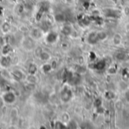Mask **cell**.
<instances>
[{"mask_svg":"<svg viewBox=\"0 0 129 129\" xmlns=\"http://www.w3.org/2000/svg\"><path fill=\"white\" fill-rule=\"evenodd\" d=\"M16 97L12 92H7L3 95V100L7 103H12L15 101Z\"/></svg>","mask_w":129,"mask_h":129,"instance_id":"1","label":"cell"},{"mask_svg":"<svg viewBox=\"0 0 129 129\" xmlns=\"http://www.w3.org/2000/svg\"><path fill=\"white\" fill-rule=\"evenodd\" d=\"M99 36H98V33H91L88 37V41L89 43L91 44H95L99 41Z\"/></svg>","mask_w":129,"mask_h":129,"instance_id":"2","label":"cell"},{"mask_svg":"<svg viewBox=\"0 0 129 129\" xmlns=\"http://www.w3.org/2000/svg\"><path fill=\"white\" fill-rule=\"evenodd\" d=\"M71 96H72L71 91L67 89H64L61 93V99L64 102H67L68 100H70Z\"/></svg>","mask_w":129,"mask_h":129,"instance_id":"3","label":"cell"},{"mask_svg":"<svg viewBox=\"0 0 129 129\" xmlns=\"http://www.w3.org/2000/svg\"><path fill=\"white\" fill-rule=\"evenodd\" d=\"M104 15L108 18H115L119 17V14H118V11L111 10V9L106 10V12H104Z\"/></svg>","mask_w":129,"mask_h":129,"instance_id":"4","label":"cell"},{"mask_svg":"<svg viewBox=\"0 0 129 129\" xmlns=\"http://www.w3.org/2000/svg\"><path fill=\"white\" fill-rule=\"evenodd\" d=\"M57 39V34H55L54 33H51L48 34V37H47V41L50 43L54 42Z\"/></svg>","mask_w":129,"mask_h":129,"instance_id":"5","label":"cell"},{"mask_svg":"<svg viewBox=\"0 0 129 129\" xmlns=\"http://www.w3.org/2000/svg\"><path fill=\"white\" fill-rule=\"evenodd\" d=\"M0 63H1V65L3 67H9V65L11 63V60H9V58L8 57H3L1 59V61H0Z\"/></svg>","mask_w":129,"mask_h":129,"instance_id":"6","label":"cell"},{"mask_svg":"<svg viewBox=\"0 0 129 129\" xmlns=\"http://www.w3.org/2000/svg\"><path fill=\"white\" fill-rule=\"evenodd\" d=\"M71 33H72V30H71V27H69V26H65V27L62 29V33L64 34L65 36L70 35Z\"/></svg>","mask_w":129,"mask_h":129,"instance_id":"7","label":"cell"},{"mask_svg":"<svg viewBox=\"0 0 129 129\" xmlns=\"http://www.w3.org/2000/svg\"><path fill=\"white\" fill-rule=\"evenodd\" d=\"M28 71H29V73L31 74V75H34L36 71H37V67L35 64H31L30 67H29V69H28Z\"/></svg>","mask_w":129,"mask_h":129,"instance_id":"8","label":"cell"},{"mask_svg":"<svg viewBox=\"0 0 129 129\" xmlns=\"http://www.w3.org/2000/svg\"><path fill=\"white\" fill-rule=\"evenodd\" d=\"M54 18H55V21H57V22H63L65 20V18H64V16L62 14H57V15H56Z\"/></svg>","mask_w":129,"mask_h":129,"instance_id":"9","label":"cell"},{"mask_svg":"<svg viewBox=\"0 0 129 129\" xmlns=\"http://www.w3.org/2000/svg\"><path fill=\"white\" fill-rule=\"evenodd\" d=\"M12 51V48L9 45H6V46H4L3 49V54H9L10 51Z\"/></svg>","mask_w":129,"mask_h":129,"instance_id":"10","label":"cell"},{"mask_svg":"<svg viewBox=\"0 0 129 129\" xmlns=\"http://www.w3.org/2000/svg\"><path fill=\"white\" fill-rule=\"evenodd\" d=\"M40 57H41V59L43 60H47L48 59H49L50 56H49V54H48V53H46V52H42L41 54H40Z\"/></svg>","mask_w":129,"mask_h":129,"instance_id":"11","label":"cell"},{"mask_svg":"<svg viewBox=\"0 0 129 129\" xmlns=\"http://www.w3.org/2000/svg\"><path fill=\"white\" fill-rule=\"evenodd\" d=\"M96 67H97V69H98V70H103L104 67H105V62L104 61H100L97 64V66H96Z\"/></svg>","mask_w":129,"mask_h":129,"instance_id":"12","label":"cell"},{"mask_svg":"<svg viewBox=\"0 0 129 129\" xmlns=\"http://www.w3.org/2000/svg\"><path fill=\"white\" fill-rule=\"evenodd\" d=\"M116 58L119 60H123L125 58V54L124 53H118L116 54Z\"/></svg>","mask_w":129,"mask_h":129,"instance_id":"13","label":"cell"},{"mask_svg":"<svg viewBox=\"0 0 129 129\" xmlns=\"http://www.w3.org/2000/svg\"><path fill=\"white\" fill-rule=\"evenodd\" d=\"M10 25L8 24V23H5L4 24H3V31L4 32H8V31H9V30H10Z\"/></svg>","mask_w":129,"mask_h":129,"instance_id":"14","label":"cell"},{"mask_svg":"<svg viewBox=\"0 0 129 129\" xmlns=\"http://www.w3.org/2000/svg\"><path fill=\"white\" fill-rule=\"evenodd\" d=\"M51 68H52L51 66L49 65V64H45V65L43 66V70H44V72H45V73L49 72V71L51 70Z\"/></svg>","mask_w":129,"mask_h":129,"instance_id":"15","label":"cell"},{"mask_svg":"<svg viewBox=\"0 0 129 129\" xmlns=\"http://www.w3.org/2000/svg\"><path fill=\"white\" fill-rule=\"evenodd\" d=\"M14 75L15 76V77H17V78H18V79H22V76H23L21 72V71H18H18H15Z\"/></svg>","mask_w":129,"mask_h":129,"instance_id":"16","label":"cell"},{"mask_svg":"<svg viewBox=\"0 0 129 129\" xmlns=\"http://www.w3.org/2000/svg\"><path fill=\"white\" fill-rule=\"evenodd\" d=\"M98 36H99L100 40H103L106 37V35L105 33H98Z\"/></svg>","mask_w":129,"mask_h":129,"instance_id":"17","label":"cell"},{"mask_svg":"<svg viewBox=\"0 0 129 129\" xmlns=\"http://www.w3.org/2000/svg\"><path fill=\"white\" fill-rule=\"evenodd\" d=\"M56 127H58V128H63V127H64V125H63L61 122L57 121V122L56 123Z\"/></svg>","mask_w":129,"mask_h":129,"instance_id":"18","label":"cell"},{"mask_svg":"<svg viewBox=\"0 0 129 129\" xmlns=\"http://www.w3.org/2000/svg\"><path fill=\"white\" fill-rule=\"evenodd\" d=\"M124 13L127 15H129V8L128 7H126L125 9H124Z\"/></svg>","mask_w":129,"mask_h":129,"instance_id":"19","label":"cell"},{"mask_svg":"<svg viewBox=\"0 0 129 129\" xmlns=\"http://www.w3.org/2000/svg\"><path fill=\"white\" fill-rule=\"evenodd\" d=\"M126 99L129 101V91H127L126 94Z\"/></svg>","mask_w":129,"mask_h":129,"instance_id":"20","label":"cell"},{"mask_svg":"<svg viewBox=\"0 0 129 129\" xmlns=\"http://www.w3.org/2000/svg\"><path fill=\"white\" fill-rule=\"evenodd\" d=\"M127 30H129V24H128V25H127Z\"/></svg>","mask_w":129,"mask_h":129,"instance_id":"21","label":"cell"},{"mask_svg":"<svg viewBox=\"0 0 129 129\" xmlns=\"http://www.w3.org/2000/svg\"><path fill=\"white\" fill-rule=\"evenodd\" d=\"M127 77H128V79H129V73H127Z\"/></svg>","mask_w":129,"mask_h":129,"instance_id":"22","label":"cell"},{"mask_svg":"<svg viewBox=\"0 0 129 129\" xmlns=\"http://www.w3.org/2000/svg\"><path fill=\"white\" fill-rule=\"evenodd\" d=\"M0 45H1V42H0Z\"/></svg>","mask_w":129,"mask_h":129,"instance_id":"23","label":"cell"}]
</instances>
